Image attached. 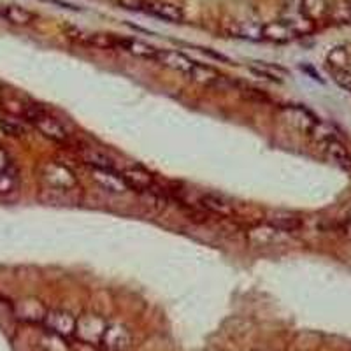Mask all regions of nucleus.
Here are the masks:
<instances>
[{
	"label": "nucleus",
	"instance_id": "obj_17",
	"mask_svg": "<svg viewBox=\"0 0 351 351\" xmlns=\"http://www.w3.org/2000/svg\"><path fill=\"white\" fill-rule=\"evenodd\" d=\"M188 77L197 81V83L204 84V86H215V84H221L225 81V77L221 76L215 67L206 64H199V62L193 64V69L192 72L188 74Z\"/></svg>",
	"mask_w": 351,
	"mask_h": 351
},
{
	"label": "nucleus",
	"instance_id": "obj_14",
	"mask_svg": "<svg viewBox=\"0 0 351 351\" xmlns=\"http://www.w3.org/2000/svg\"><path fill=\"white\" fill-rule=\"evenodd\" d=\"M200 206H202L204 209H208V211L215 213V215L225 216V218L234 215V204H232L227 197L219 195V193H204V195L200 197Z\"/></svg>",
	"mask_w": 351,
	"mask_h": 351
},
{
	"label": "nucleus",
	"instance_id": "obj_41",
	"mask_svg": "<svg viewBox=\"0 0 351 351\" xmlns=\"http://www.w3.org/2000/svg\"><path fill=\"white\" fill-rule=\"evenodd\" d=\"M350 2H351V0H350Z\"/></svg>",
	"mask_w": 351,
	"mask_h": 351
},
{
	"label": "nucleus",
	"instance_id": "obj_4",
	"mask_svg": "<svg viewBox=\"0 0 351 351\" xmlns=\"http://www.w3.org/2000/svg\"><path fill=\"white\" fill-rule=\"evenodd\" d=\"M132 344V334L125 325L108 324L99 346L104 351H127Z\"/></svg>",
	"mask_w": 351,
	"mask_h": 351
},
{
	"label": "nucleus",
	"instance_id": "obj_23",
	"mask_svg": "<svg viewBox=\"0 0 351 351\" xmlns=\"http://www.w3.org/2000/svg\"><path fill=\"white\" fill-rule=\"evenodd\" d=\"M80 156L84 164L90 165L92 169H114L112 160L106 153L99 152L95 148H83L80 152Z\"/></svg>",
	"mask_w": 351,
	"mask_h": 351
},
{
	"label": "nucleus",
	"instance_id": "obj_1",
	"mask_svg": "<svg viewBox=\"0 0 351 351\" xmlns=\"http://www.w3.org/2000/svg\"><path fill=\"white\" fill-rule=\"evenodd\" d=\"M23 116L27 118L37 130L43 134L46 139L53 141V143H69V132L65 130L64 125L56 120L55 116L46 112L44 109L37 108V106H28L23 111Z\"/></svg>",
	"mask_w": 351,
	"mask_h": 351
},
{
	"label": "nucleus",
	"instance_id": "obj_36",
	"mask_svg": "<svg viewBox=\"0 0 351 351\" xmlns=\"http://www.w3.org/2000/svg\"><path fill=\"white\" fill-rule=\"evenodd\" d=\"M288 12H299L300 5H302V0H281Z\"/></svg>",
	"mask_w": 351,
	"mask_h": 351
},
{
	"label": "nucleus",
	"instance_id": "obj_21",
	"mask_svg": "<svg viewBox=\"0 0 351 351\" xmlns=\"http://www.w3.org/2000/svg\"><path fill=\"white\" fill-rule=\"evenodd\" d=\"M285 112H288V120L291 121V125H295L300 130L306 132L318 120L309 109L302 108V106H288V108H285Z\"/></svg>",
	"mask_w": 351,
	"mask_h": 351
},
{
	"label": "nucleus",
	"instance_id": "obj_18",
	"mask_svg": "<svg viewBox=\"0 0 351 351\" xmlns=\"http://www.w3.org/2000/svg\"><path fill=\"white\" fill-rule=\"evenodd\" d=\"M281 20L291 28V32L295 34V37H304L309 36V34L315 32V21L309 20L307 16H304L302 12H288L287 16H283Z\"/></svg>",
	"mask_w": 351,
	"mask_h": 351
},
{
	"label": "nucleus",
	"instance_id": "obj_37",
	"mask_svg": "<svg viewBox=\"0 0 351 351\" xmlns=\"http://www.w3.org/2000/svg\"><path fill=\"white\" fill-rule=\"evenodd\" d=\"M300 69H302L304 72H307V74H309V76H311L313 80L319 81V83H324V80H322V77H319V74H318V72H316L315 69H313V67H309V65H300Z\"/></svg>",
	"mask_w": 351,
	"mask_h": 351
},
{
	"label": "nucleus",
	"instance_id": "obj_39",
	"mask_svg": "<svg viewBox=\"0 0 351 351\" xmlns=\"http://www.w3.org/2000/svg\"><path fill=\"white\" fill-rule=\"evenodd\" d=\"M8 165H9L8 155H5L4 149H0V171H2V169L8 167Z\"/></svg>",
	"mask_w": 351,
	"mask_h": 351
},
{
	"label": "nucleus",
	"instance_id": "obj_22",
	"mask_svg": "<svg viewBox=\"0 0 351 351\" xmlns=\"http://www.w3.org/2000/svg\"><path fill=\"white\" fill-rule=\"evenodd\" d=\"M120 39L112 34L106 32H95V34H84L83 43L81 44H90L93 48L99 49H118L120 48Z\"/></svg>",
	"mask_w": 351,
	"mask_h": 351
},
{
	"label": "nucleus",
	"instance_id": "obj_38",
	"mask_svg": "<svg viewBox=\"0 0 351 351\" xmlns=\"http://www.w3.org/2000/svg\"><path fill=\"white\" fill-rule=\"evenodd\" d=\"M341 234H343L346 239L351 241V219H348L346 223L341 225Z\"/></svg>",
	"mask_w": 351,
	"mask_h": 351
},
{
	"label": "nucleus",
	"instance_id": "obj_7",
	"mask_svg": "<svg viewBox=\"0 0 351 351\" xmlns=\"http://www.w3.org/2000/svg\"><path fill=\"white\" fill-rule=\"evenodd\" d=\"M143 12L160 18V20L171 21V23H181L184 20L183 9L180 5L164 2V0H144Z\"/></svg>",
	"mask_w": 351,
	"mask_h": 351
},
{
	"label": "nucleus",
	"instance_id": "obj_32",
	"mask_svg": "<svg viewBox=\"0 0 351 351\" xmlns=\"http://www.w3.org/2000/svg\"><path fill=\"white\" fill-rule=\"evenodd\" d=\"M330 74L335 83L351 93V72L348 69H330Z\"/></svg>",
	"mask_w": 351,
	"mask_h": 351
},
{
	"label": "nucleus",
	"instance_id": "obj_10",
	"mask_svg": "<svg viewBox=\"0 0 351 351\" xmlns=\"http://www.w3.org/2000/svg\"><path fill=\"white\" fill-rule=\"evenodd\" d=\"M125 183L128 184V188L132 190H137V192H149L153 186H155V178L149 171H146L144 167H127L121 172Z\"/></svg>",
	"mask_w": 351,
	"mask_h": 351
},
{
	"label": "nucleus",
	"instance_id": "obj_30",
	"mask_svg": "<svg viewBox=\"0 0 351 351\" xmlns=\"http://www.w3.org/2000/svg\"><path fill=\"white\" fill-rule=\"evenodd\" d=\"M44 351H69L67 343H65V337H60V335L53 334V332H48L44 335V339L40 341Z\"/></svg>",
	"mask_w": 351,
	"mask_h": 351
},
{
	"label": "nucleus",
	"instance_id": "obj_3",
	"mask_svg": "<svg viewBox=\"0 0 351 351\" xmlns=\"http://www.w3.org/2000/svg\"><path fill=\"white\" fill-rule=\"evenodd\" d=\"M108 322L99 315H84L76 319V330L74 335L84 344H95L99 346L102 335H104Z\"/></svg>",
	"mask_w": 351,
	"mask_h": 351
},
{
	"label": "nucleus",
	"instance_id": "obj_19",
	"mask_svg": "<svg viewBox=\"0 0 351 351\" xmlns=\"http://www.w3.org/2000/svg\"><path fill=\"white\" fill-rule=\"evenodd\" d=\"M253 74L260 77H265V80L272 81V83H283L285 77L288 76V71L281 65H274V64H267V62H253L250 65Z\"/></svg>",
	"mask_w": 351,
	"mask_h": 351
},
{
	"label": "nucleus",
	"instance_id": "obj_27",
	"mask_svg": "<svg viewBox=\"0 0 351 351\" xmlns=\"http://www.w3.org/2000/svg\"><path fill=\"white\" fill-rule=\"evenodd\" d=\"M272 227H276L281 234H290L300 228V219L291 215H274L272 218L267 219Z\"/></svg>",
	"mask_w": 351,
	"mask_h": 351
},
{
	"label": "nucleus",
	"instance_id": "obj_25",
	"mask_svg": "<svg viewBox=\"0 0 351 351\" xmlns=\"http://www.w3.org/2000/svg\"><path fill=\"white\" fill-rule=\"evenodd\" d=\"M20 184V172L14 165L9 164L8 167L0 171V195H9Z\"/></svg>",
	"mask_w": 351,
	"mask_h": 351
},
{
	"label": "nucleus",
	"instance_id": "obj_11",
	"mask_svg": "<svg viewBox=\"0 0 351 351\" xmlns=\"http://www.w3.org/2000/svg\"><path fill=\"white\" fill-rule=\"evenodd\" d=\"M293 39H297L295 34L291 32V28L283 20L269 21V23L262 25V40H269V43L276 44H287Z\"/></svg>",
	"mask_w": 351,
	"mask_h": 351
},
{
	"label": "nucleus",
	"instance_id": "obj_31",
	"mask_svg": "<svg viewBox=\"0 0 351 351\" xmlns=\"http://www.w3.org/2000/svg\"><path fill=\"white\" fill-rule=\"evenodd\" d=\"M328 14H330L335 23H351V2L346 0V2H341L335 8H330Z\"/></svg>",
	"mask_w": 351,
	"mask_h": 351
},
{
	"label": "nucleus",
	"instance_id": "obj_24",
	"mask_svg": "<svg viewBox=\"0 0 351 351\" xmlns=\"http://www.w3.org/2000/svg\"><path fill=\"white\" fill-rule=\"evenodd\" d=\"M328 11H330V5L327 0H302V5H300V12L313 21L328 16Z\"/></svg>",
	"mask_w": 351,
	"mask_h": 351
},
{
	"label": "nucleus",
	"instance_id": "obj_34",
	"mask_svg": "<svg viewBox=\"0 0 351 351\" xmlns=\"http://www.w3.org/2000/svg\"><path fill=\"white\" fill-rule=\"evenodd\" d=\"M118 4H120L123 9H127V11L143 12L144 0H118Z\"/></svg>",
	"mask_w": 351,
	"mask_h": 351
},
{
	"label": "nucleus",
	"instance_id": "obj_5",
	"mask_svg": "<svg viewBox=\"0 0 351 351\" xmlns=\"http://www.w3.org/2000/svg\"><path fill=\"white\" fill-rule=\"evenodd\" d=\"M43 324L46 327V330L60 335V337H65V339L74 335V330H76V318L71 313L62 311V309H51V311H48Z\"/></svg>",
	"mask_w": 351,
	"mask_h": 351
},
{
	"label": "nucleus",
	"instance_id": "obj_20",
	"mask_svg": "<svg viewBox=\"0 0 351 351\" xmlns=\"http://www.w3.org/2000/svg\"><path fill=\"white\" fill-rule=\"evenodd\" d=\"M307 136L311 137L313 141H316V143L324 144L328 143V141L339 139V130L335 128V125L328 123V121L316 120L315 123L311 125V128L307 130Z\"/></svg>",
	"mask_w": 351,
	"mask_h": 351
},
{
	"label": "nucleus",
	"instance_id": "obj_2",
	"mask_svg": "<svg viewBox=\"0 0 351 351\" xmlns=\"http://www.w3.org/2000/svg\"><path fill=\"white\" fill-rule=\"evenodd\" d=\"M40 181L46 190L72 192L77 190V178L71 167L64 164H46L40 171Z\"/></svg>",
	"mask_w": 351,
	"mask_h": 351
},
{
	"label": "nucleus",
	"instance_id": "obj_12",
	"mask_svg": "<svg viewBox=\"0 0 351 351\" xmlns=\"http://www.w3.org/2000/svg\"><path fill=\"white\" fill-rule=\"evenodd\" d=\"M281 232L276 227H272L271 223H260L252 227L247 230V241L253 244V246H269V244H274L276 241L280 239Z\"/></svg>",
	"mask_w": 351,
	"mask_h": 351
},
{
	"label": "nucleus",
	"instance_id": "obj_28",
	"mask_svg": "<svg viewBox=\"0 0 351 351\" xmlns=\"http://www.w3.org/2000/svg\"><path fill=\"white\" fill-rule=\"evenodd\" d=\"M0 132L8 137H23L27 134V127L12 118H0Z\"/></svg>",
	"mask_w": 351,
	"mask_h": 351
},
{
	"label": "nucleus",
	"instance_id": "obj_13",
	"mask_svg": "<svg viewBox=\"0 0 351 351\" xmlns=\"http://www.w3.org/2000/svg\"><path fill=\"white\" fill-rule=\"evenodd\" d=\"M118 49H123V51L130 53L137 58H144V60H155L156 53H158L155 46L141 39H134V37H121Z\"/></svg>",
	"mask_w": 351,
	"mask_h": 351
},
{
	"label": "nucleus",
	"instance_id": "obj_8",
	"mask_svg": "<svg viewBox=\"0 0 351 351\" xmlns=\"http://www.w3.org/2000/svg\"><path fill=\"white\" fill-rule=\"evenodd\" d=\"M14 316L21 322H27V324H43L46 315H48V309L40 300L34 299V297H27V299H21L20 302L14 304L12 307Z\"/></svg>",
	"mask_w": 351,
	"mask_h": 351
},
{
	"label": "nucleus",
	"instance_id": "obj_29",
	"mask_svg": "<svg viewBox=\"0 0 351 351\" xmlns=\"http://www.w3.org/2000/svg\"><path fill=\"white\" fill-rule=\"evenodd\" d=\"M327 62L328 65H330V69H346L348 62H350V55H348L346 48L337 46V48H334L328 53Z\"/></svg>",
	"mask_w": 351,
	"mask_h": 351
},
{
	"label": "nucleus",
	"instance_id": "obj_16",
	"mask_svg": "<svg viewBox=\"0 0 351 351\" xmlns=\"http://www.w3.org/2000/svg\"><path fill=\"white\" fill-rule=\"evenodd\" d=\"M0 16L4 18L5 21H9L11 25H16V27H27V25L36 21V14L32 11H28V9L16 4L2 5L0 8Z\"/></svg>",
	"mask_w": 351,
	"mask_h": 351
},
{
	"label": "nucleus",
	"instance_id": "obj_35",
	"mask_svg": "<svg viewBox=\"0 0 351 351\" xmlns=\"http://www.w3.org/2000/svg\"><path fill=\"white\" fill-rule=\"evenodd\" d=\"M200 51H202L204 55H209V56H213V58H216V60H221V62H225V64H232V60H230V58H228V56L221 55V53H216V51H213L211 48H200Z\"/></svg>",
	"mask_w": 351,
	"mask_h": 351
},
{
	"label": "nucleus",
	"instance_id": "obj_33",
	"mask_svg": "<svg viewBox=\"0 0 351 351\" xmlns=\"http://www.w3.org/2000/svg\"><path fill=\"white\" fill-rule=\"evenodd\" d=\"M241 92H243V95L250 100H260V102H262V100H267V95L260 92V90H256V88L244 86Z\"/></svg>",
	"mask_w": 351,
	"mask_h": 351
},
{
	"label": "nucleus",
	"instance_id": "obj_15",
	"mask_svg": "<svg viewBox=\"0 0 351 351\" xmlns=\"http://www.w3.org/2000/svg\"><path fill=\"white\" fill-rule=\"evenodd\" d=\"M322 146H324L325 155H327L335 165H339L344 171H351V153L339 139L328 141V143H324Z\"/></svg>",
	"mask_w": 351,
	"mask_h": 351
},
{
	"label": "nucleus",
	"instance_id": "obj_9",
	"mask_svg": "<svg viewBox=\"0 0 351 351\" xmlns=\"http://www.w3.org/2000/svg\"><path fill=\"white\" fill-rule=\"evenodd\" d=\"M155 62H158V64L164 65V67L171 69V71L181 72L184 76H188V74L192 72L193 64H195V62H193L192 58H188L184 53L176 51V49H158Z\"/></svg>",
	"mask_w": 351,
	"mask_h": 351
},
{
	"label": "nucleus",
	"instance_id": "obj_6",
	"mask_svg": "<svg viewBox=\"0 0 351 351\" xmlns=\"http://www.w3.org/2000/svg\"><path fill=\"white\" fill-rule=\"evenodd\" d=\"M92 180L104 192L114 193V195H121L130 190L128 184L125 183L123 176L118 174L114 169H92Z\"/></svg>",
	"mask_w": 351,
	"mask_h": 351
},
{
	"label": "nucleus",
	"instance_id": "obj_40",
	"mask_svg": "<svg viewBox=\"0 0 351 351\" xmlns=\"http://www.w3.org/2000/svg\"><path fill=\"white\" fill-rule=\"evenodd\" d=\"M350 219H351V209H350Z\"/></svg>",
	"mask_w": 351,
	"mask_h": 351
},
{
	"label": "nucleus",
	"instance_id": "obj_26",
	"mask_svg": "<svg viewBox=\"0 0 351 351\" xmlns=\"http://www.w3.org/2000/svg\"><path fill=\"white\" fill-rule=\"evenodd\" d=\"M232 37H239V39L247 40H262V25L258 23H237L228 30Z\"/></svg>",
	"mask_w": 351,
	"mask_h": 351
}]
</instances>
